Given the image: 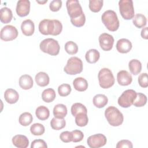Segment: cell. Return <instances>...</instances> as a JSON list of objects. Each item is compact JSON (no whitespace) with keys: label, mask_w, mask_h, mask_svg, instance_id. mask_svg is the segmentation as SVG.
I'll return each instance as SVG.
<instances>
[{"label":"cell","mask_w":148,"mask_h":148,"mask_svg":"<svg viewBox=\"0 0 148 148\" xmlns=\"http://www.w3.org/2000/svg\"><path fill=\"white\" fill-rule=\"evenodd\" d=\"M147 102L146 96L140 92H138L136 94V97L134 100L133 104L136 107H142L146 105Z\"/></svg>","instance_id":"obj_37"},{"label":"cell","mask_w":148,"mask_h":148,"mask_svg":"<svg viewBox=\"0 0 148 148\" xmlns=\"http://www.w3.org/2000/svg\"><path fill=\"white\" fill-rule=\"evenodd\" d=\"M35 114L38 119L40 120H45L49 117L50 111L47 107L42 105L36 108Z\"/></svg>","instance_id":"obj_27"},{"label":"cell","mask_w":148,"mask_h":148,"mask_svg":"<svg viewBox=\"0 0 148 148\" xmlns=\"http://www.w3.org/2000/svg\"><path fill=\"white\" fill-rule=\"evenodd\" d=\"M88 118L87 113H80L75 116V123L77 126L84 127L87 125Z\"/></svg>","instance_id":"obj_33"},{"label":"cell","mask_w":148,"mask_h":148,"mask_svg":"<svg viewBox=\"0 0 148 148\" xmlns=\"http://www.w3.org/2000/svg\"><path fill=\"white\" fill-rule=\"evenodd\" d=\"M16 13L20 17L27 16L30 11V2L28 0H20L17 3Z\"/></svg>","instance_id":"obj_13"},{"label":"cell","mask_w":148,"mask_h":148,"mask_svg":"<svg viewBox=\"0 0 148 148\" xmlns=\"http://www.w3.org/2000/svg\"><path fill=\"white\" fill-rule=\"evenodd\" d=\"M5 101L10 104H13L17 102L19 98L18 93L13 88H8L4 93Z\"/></svg>","instance_id":"obj_18"},{"label":"cell","mask_w":148,"mask_h":148,"mask_svg":"<svg viewBox=\"0 0 148 148\" xmlns=\"http://www.w3.org/2000/svg\"><path fill=\"white\" fill-rule=\"evenodd\" d=\"M116 49L121 53H127L132 49V43L130 40L125 38L119 39L116 43Z\"/></svg>","instance_id":"obj_15"},{"label":"cell","mask_w":148,"mask_h":148,"mask_svg":"<svg viewBox=\"0 0 148 148\" xmlns=\"http://www.w3.org/2000/svg\"><path fill=\"white\" fill-rule=\"evenodd\" d=\"M56 97V92L54 89L49 88L45 89L42 93V98L43 101L47 103L53 102Z\"/></svg>","instance_id":"obj_28"},{"label":"cell","mask_w":148,"mask_h":148,"mask_svg":"<svg viewBox=\"0 0 148 148\" xmlns=\"http://www.w3.org/2000/svg\"><path fill=\"white\" fill-rule=\"evenodd\" d=\"M64 72L71 75L80 73L83 71V62L80 58L77 57H72L67 61L64 68Z\"/></svg>","instance_id":"obj_7"},{"label":"cell","mask_w":148,"mask_h":148,"mask_svg":"<svg viewBox=\"0 0 148 148\" xmlns=\"http://www.w3.org/2000/svg\"><path fill=\"white\" fill-rule=\"evenodd\" d=\"M103 1L102 0H90L89 1V9L92 12H99L103 6Z\"/></svg>","instance_id":"obj_35"},{"label":"cell","mask_w":148,"mask_h":148,"mask_svg":"<svg viewBox=\"0 0 148 148\" xmlns=\"http://www.w3.org/2000/svg\"><path fill=\"white\" fill-rule=\"evenodd\" d=\"M53 114L54 117L64 119L67 114V108L66 106L62 103L56 105L53 108Z\"/></svg>","instance_id":"obj_22"},{"label":"cell","mask_w":148,"mask_h":148,"mask_svg":"<svg viewBox=\"0 0 148 148\" xmlns=\"http://www.w3.org/2000/svg\"><path fill=\"white\" fill-rule=\"evenodd\" d=\"M98 40L99 46L103 50L109 51L112 49L114 43V38L112 35L103 33L99 35Z\"/></svg>","instance_id":"obj_12"},{"label":"cell","mask_w":148,"mask_h":148,"mask_svg":"<svg viewBox=\"0 0 148 148\" xmlns=\"http://www.w3.org/2000/svg\"><path fill=\"white\" fill-rule=\"evenodd\" d=\"M60 139L65 142V143H69L72 141V132H69L68 131L62 132L60 135Z\"/></svg>","instance_id":"obj_41"},{"label":"cell","mask_w":148,"mask_h":148,"mask_svg":"<svg viewBox=\"0 0 148 148\" xmlns=\"http://www.w3.org/2000/svg\"><path fill=\"white\" fill-rule=\"evenodd\" d=\"M31 148H47V145L45 141L42 139H36L32 142Z\"/></svg>","instance_id":"obj_42"},{"label":"cell","mask_w":148,"mask_h":148,"mask_svg":"<svg viewBox=\"0 0 148 148\" xmlns=\"http://www.w3.org/2000/svg\"><path fill=\"white\" fill-rule=\"evenodd\" d=\"M105 116L110 125L113 127L120 125L124 120L122 113L116 107L111 106L106 109Z\"/></svg>","instance_id":"obj_4"},{"label":"cell","mask_w":148,"mask_h":148,"mask_svg":"<svg viewBox=\"0 0 148 148\" xmlns=\"http://www.w3.org/2000/svg\"><path fill=\"white\" fill-rule=\"evenodd\" d=\"M128 68L132 74L137 75L142 70V64L139 60L132 59L128 63Z\"/></svg>","instance_id":"obj_26"},{"label":"cell","mask_w":148,"mask_h":148,"mask_svg":"<svg viewBox=\"0 0 148 148\" xmlns=\"http://www.w3.org/2000/svg\"><path fill=\"white\" fill-rule=\"evenodd\" d=\"M62 30V25L58 20L44 19L39 24V32L45 35H58Z\"/></svg>","instance_id":"obj_2"},{"label":"cell","mask_w":148,"mask_h":148,"mask_svg":"<svg viewBox=\"0 0 148 148\" xmlns=\"http://www.w3.org/2000/svg\"><path fill=\"white\" fill-rule=\"evenodd\" d=\"M34 82L32 77L29 75H23L19 79V86L24 90H29L33 86Z\"/></svg>","instance_id":"obj_19"},{"label":"cell","mask_w":148,"mask_h":148,"mask_svg":"<svg viewBox=\"0 0 148 148\" xmlns=\"http://www.w3.org/2000/svg\"><path fill=\"white\" fill-rule=\"evenodd\" d=\"M73 85L75 89L78 91H86L88 88L87 81L83 77H78L73 81Z\"/></svg>","instance_id":"obj_20"},{"label":"cell","mask_w":148,"mask_h":148,"mask_svg":"<svg viewBox=\"0 0 148 148\" xmlns=\"http://www.w3.org/2000/svg\"><path fill=\"white\" fill-rule=\"evenodd\" d=\"M120 13L125 20H131L134 18L135 11L132 0H120L119 2Z\"/></svg>","instance_id":"obj_8"},{"label":"cell","mask_w":148,"mask_h":148,"mask_svg":"<svg viewBox=\"0 0 148 148\" xmlns=\"http://www.w3.org/2000/svg\"><path fill=\"white\" fill-rule=\"evenodd\" d=\"M65 50L68 54L73 55L77 53L78 46L74 42L68 41L65 44Z\"/></svg>","instance_id":"obj_36"},{"label":"cell","mask_w":148,"mask_h":148,"mask_svg":"<svg viewBox=\"0 0 148 148\" xmlns=\"http://www.w3.org/2000/svg\"><path fill=\"white\" fill-rule=\"evenodd\" d=\"M107 139L102 134H97L90 136L87 140L88 146L91 148H99L106 145Z\"/></svg>","instance_id":"obj_11"},{"label":"cell","mask_w":148,"mask_h":148,"mask_svg":"<svg viewBox=\"0 0 148 148\" xmlns=\"http://www.w3.org/2000/svg\"><path fill=\"white\" fill-rule=\"evenodd\" d=\"M141 36L145 39H148V28L145 27L141 31Z\"/></svg>","instance_id":"obj_45"},{"label":"cell","mask_w":148,"mask_h":148,"mask_svg":"<svg viewBox=\"0 0 148 148\" xmlns=\"http://www.w3.org/2000/svg\"><path fill=\"white\" fill-rule=\"evenodd\" d=\"M0 15L1 21L3 24L10 23L13 18V13L11 9L7 7L1 8L0 10Z\"/></svg>","instance_id":"obj_23"},{"label":"cell","mask_w":148,"mask_h":148,"mask_svg":"<svg viewBox=\"0 0 148 148\" xmlns=\"http://www.w3.org/2000/svg\"><path fill=\"white\" fill-rule=\"evenodd\" d=\"M62 6V1L61 0H53L49 5V8L52 12L58 11Z\"/></svg>","instance_id":"obj_43"},{"label":"cell","mask_w":148,"mask_h":148,"mask_svg":"<svg viewBox=\"0 0 148 148\" xmlns=\"http://www.w3.org/2000/svg\"><path fill=\"white\" fill-rule=\"evenodd\" d=\"M72 142L76 143L82 141L84 138V134L82 131L75 130L72 131Z\"/></svg>","instance_id":"obj_39"},{"label":"cell","mask_w":148,"mask_h":148,"mask_svg":"<svg viewBox=\"0 0 148 148\" xmlns=\"http://www.w3.org/2000/svg\"><path fill=\"white\" fill-rule=\"evenodd\" d=\"M12 143L17 147L26 148L29 145V140L25 135H16L13 137Z\"/></svg>","instance_id":"obj_17"},{"label":"cell","mask_w":148,"mask_h":148,"mask_svg":"<svg viewBox=\"0 0 148 148\" xmlns=\"http://www.w3.org/2000/svg\"><path fill=\"white\" fill-rule=\"evenodd\" d=\"M117 80L120 85L128 86L132 83V77L131 75L128 71L122 70L117 73Z\"/></svg>","instance_id":"obj_14"},{"label":"cell","mask_w":148,"mask_h":148,"mask_svg":"<svg viewBox=\"0 0 148 148\" xmlns=\"http://www.w3.org/2000/svg\"><path fill=\"white\" fill-rule=\"evenodd\" d=\"M71 87L68 84H62L58 87V94L61 97L68 96L71 92Z\"/></svg>","instance_id":"obj_38"},{"label":"cell","mask_w":148,"mask_h":148,"mask_svg":"<svg viewBox=\"0 0 148 148\" xmlns=\"http://www.w3.org/2000/svg\"><path fill=\"white\" fill-rule=\"evenodd\" d=\"M102 21L110 31H116L118 29L120 23L116 13L112 10H108L103 12L101 16Z\"/></svg>","instance_id":"obj_3"},{"label":"cell","mask_w":148,"mask_h":148,"mask_svg":"<svg viewBox=\"0 0 148 148\" xmlns=\"http://www.w3.org/2000/svg\"><path fill=\"white\" fill-rule=\"evenodd\" d=\"M132 147H133V145L132 142L127 139L120 140L119 142H118V143L116 145L117 148H124V147L132 148Z\"/></svg>","instance_id":"obj_44"},{"label":"cell","mask_w":148,"mask_h":148,"mask_svg":"<svg viewBox=\"0 0 148 148\" xmlns=\"http://www.w3.org/2000/svg\"><path fill=\"white\" fill-rule=\"evenodd\" d=\"M18 36L17 28L11 25H7L3 27L1 30L0 37L4 41H11L15 39Z\"/></svg>","instance_id":"obj_10"},{"label":"cell","mask_w":148,"mask_h":148,"mask_svg":"<svg viewBox=\"0 0 148 148\" xmlns=\"http://www.w3.org/2000/svg\"><path fill=\"white\" fill-rule=\"evenodd\" d=\"M66 121L64 119L54 117L50 121V125L53 130H60L65 127Z\"/></svg>","instance_id":"obj_31"},{"label":"cell","mask_w":148,"mask_h":148,"mask_svg":"<svg viewBox=\"0 0 148 148\" xmlns=\"http://www.w3.org/2000/svg\"><path fill=\"white\" fill-rule=\"evenodd\" d=\"M138 83L140 87L146 88L148 86V79L147 73H141L138 77Z\"/></svg>","instance_id":"obj_40"},{"label":"cell","mask_w":148,"mask_h":148,"mask_svg":"<svg viewBox=\"0 0 148 148\" xmlns=\"http://www.w3.org/2000/svg\"><path fill=\"white\" fill-rule=\"evenodd\" d=\"M21 29L23 34L25 36H31L35 31V25L34 22L30 19L23 21L21 25Z\"/></svg>","instance_id":"obj_16"},{"label":"cell","mask_w":148,"mask_h":148,"mask_svg":"<svg viewBox=\"0 0 148 148\" xmlns=\"http://www.w3.org/2000/svg\"><path fill=\"white\" fill-rule=\"evenodd\" d=\"M30 131L32 135L39 136L44 134L45 131V128L43 125H42V124L35 123L31 126Z\"/></svg>","instance_id":"obj_34"},{"label":"cell","mask_w":148,"mask_h":148,"mask_svg":"<svg viewBox=\"0 0 148 148\" xmlns=\"http://www.w3.org/2000/svg\"><path fill=\"white\" fill-rule=\"evenodd\" d=\"M36 2H37L38 3H42V4H43V3H45L47 2V0H46V1H36Z\"/></svg>","instance_id":"obj_46"},{"label":"cell","mask_w":148,"mask_h":148,"mask_svg":"<svg viewBox=\"0 0 148 148\" xmlns=\"http://www.w3.org/2000/svg\"><path fill=\"white\" fill-rule=\"evenodd\" d=\"M33 120V117L32 114L29 112H24L20 114L18 121L19 123L23 126L29 125Z\"/></svg>","instance_id":"obj_32"},{"label":"cell","mask_w":148,"mask_h":148,"mask_svg":"<svg viewBox=\"0 0 148 148\" xmlns=\"http://www.w3.org/2000/svg\"><path fill=\"white\" fill-rule=\"evenodd\" d=\"M36 83L40 87H45L49 83L50 79L49 75L43 72L38 73L35 77Z\"/></svg>","instance_id":"obj_21"},{"label":"cell","mask_w":148,"mask_h":148,"mask_svg":"<svg viewBox=\"0 0 148 148\" xmlns=\"http://www.w3.org/2000/svg\"><path fill=\"white\" fill-rule=\"evenodd\" d=\"M133 24L138 28H143L147 24L146 17L142 14H136L133 18Z\"/></svg>","instance_id":"obj_29"},{"label":"cell","mask_w":148,"mask_h":148,"mask_svg":"<svg viewBox=\"0 0 148 148\" xmlns=\"http://www.w3.org/2000/svg\"><path fill=\"white\" fill-rule=\"evenodd\" d=\"M100 57L99 52L96 49H90L88 50L85 55V58L87 61L90 64L95 63L98 61Z\"/></svg>","instance_id":"obj_24"},{"label":"cell","mask_w":148,"mask_h":148,"mask_svg":"<svg viewBox=\"0 0 148 148\" xmlns=\"http://www.w3.org/2000/svg\"><path fill=\"white\" fill-rule=\"evenodd\" d=\"M136 94L137 92L132 89L124 91L118 99V104L124 108L130 107L133 104L136 97Z\"/></svg>","instance_id":"obj_9"},{"label":"cell","mask_w":148,"mask_h":148,"mask_svg":"<svg viewBox=\"0 0 148 148\" xmlns=\"http://www.w3.org/2000/svg\"><path fill=\"white\" fill-rule=\"evenodd\" d=\"M42 51L51 56H57L60 50V46L57 40L53 38H47L43 40L39 45Z\"/></svg>","instance_id":"obj_6"},{"label":"cell","mask_w":148,"mask_h":148,"mask_svg":"<svg viewBox=\"0 0 148 148\" xmlns=\"http://www.w3.org/2000/svg\"><path fill=\"white\" fill-rule=\"evenodd\" d=\"M71 113L73 116H76L80 113H87L86 107L81 103H75L71 106Z\"/></svg>","instance_id":"obj_30"},{"label":"cell","mask_w":148,"mask_h":148,"mask_svg":"<svg viewBox=\"0 0 148 148\" xmlns=\"http://www.w3.org/2000/svg\"><path fill=\"white\" fill-rule=\"evenodd\" d=\"M66 6L72 25L77 27L83 26L86 17L79 2L77 0H68Z\"/></svg>","instance_id":"obj_1"},{"label":"cell","mask_w":148,"mask_h":148,"mask_svg":"<svg viewBox=\"0 0 148 148\" xmlns=\"http://www.w3.org/2000/svg\"><path fill=\"white\" fill-rule=\"evenodd\" d=\"M99 84L102 88H109L114 84V77L112 72L108 68L101 69L98 74Z\"/></svg>","instance_id":"obj_5"},{"label":"cell","mask_w":148,"mask_h":148,"mask_svg":"<svg viewBox=\"0 0 148 148\" xmlns=\"http://www.w3.org/2000/svg\"><path fill=\"white\" fill-rule=\"evenodd\" d=\"M108 99L106 95L104 94H97L95 95L92 100L94 105L98 108H103L108 103Z\"/></svg>","instance_id":"obj_25"}]
</instances>
